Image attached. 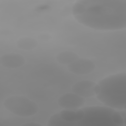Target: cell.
<instances>
[{
  "label": "cell",
  "mask_w": 126,
  "mask_h": 126,
  "mask_svg": "<svg viewBox=\"0 0 126 126\" xmlns=\"http://www.w3.org/2000/svg\"><path fill=\"white\" fill-rule=\"evenodd\" d=\"M25 63L24 57L21 54L15 53H7L0 57V64L3 67L14 69L22 66Z\"/></svg>",
  "instance_id": "ba28073f"
},
{
  "label": "cell",
  "mask_w": 126,
  "mask_h": 126,
  "mask_svg": "<svg viewBox=\"0 0 126 126\" xmlns=\"http://www.w3.org/2000/svg\"><path fill=\"white\" fill-rule=\"evenodd\" d=\"M83 118L77 126H117L119 118L118 111L107 106H93L82 108Z\"/></svg>",
  "instance_id": "3957f363"
},
{
  "label": "cell",
  "mask_w": 126,
  "mask_h": 126,
  "mask_svg": "<svg viewBox=\"0 0 126 126\" xmlns=\"http://www.w3.org/2000/svg\"><path fill=\"white\" fill-rule=\"evenodd\" d=\"M78 58V55L76 53L69 51L60 52L56 56V59L59 63L67 65Z\"/></svg>",
  "instance_id": "30bf717a"
},
{
  "label": "cell",
  "mask_w": 126,
  "mask_h": 126,
  "mask_svg": "<svg viewBox=\"0 0 126 126\" xmlns=\"http://www.w3.org/2000/svg\"><path fill=\"white\" fill-rule=\"evenodd\" d=\"M96 83L90 80H83L74 84L71 88L73 93L84 97L95 96Z\"/></svg>",
  "instance_id": "52a82bcc"
},
{
  "label": "cell",
  "mask_w": 126,
  "mask_h": 126,
  "mask_svg": "<svg viewBox=\"0 0 126 126\" xmlns=\"http://www.w3.org/2000/svg\"><path fill=\"white\" fill-rule=\"evenodd\" d=\"M95 96L106 106L116 110H126V72L118 73L100 80L96 84Z\"/></svg>",
  "instance_id": "7a4b0ae2"
},
{
  "label": "cell",
  "mask_w": 126,
  "mask_h": 126,
  "mask_svg": "<svg viewBox=\"0 0 126 126\" xmlns=\"http://www.w3.org/2000/svg\"><path fill=\"white\" fill-rule=\"evenodd\" d=\"M22 126H42V125L37 122H28L21 125Z\"/></svg>",
  "instance_id": "4fadbf2b"
},
{
  "label": "cell",
  "mask_w": 126,
  "mask_h": 126,
  "mask_svg": "<svg viewBox=\"0 0 126 126\" xmlns=\"http://www.w3.org/2000/svg\"><path fill=\"white\" fill-rule=\"evenodd\" d=\"M74 18L82 25L100 31L126 27V0H81L72 8Z\"/></svg>",
  "instance_id": "6da1fadb"
},
{
  "label": "cell",
  "mask_w": 126,
  "mask_h": 126,
  "mask_svg": "<svg viewBox=\"0 0 126 126\" xmlns=\"http://www.w3.org/2000/svg\"><path fill=\"white\" fill-rule=\"evenodd\" d=\"M95 67L94 63L85 58H78L67 65V69L76 75H86L91 73Z\"/></svg>",
  "instance_id": "5b68a950"
},
{
  "label": "cell",
  "mask_w": 126,
  "mask_h": 126,
  "mask_svg": "<svg viewBox=\"0 0 126 126\" xmlns=\"http://www.w3.org/2000/svg\"><path fill=\"white\" fill-rule=\"evenodd\" d=\"M3 106L10 112L22 117L34 115L39 110V107L35 102L23 95L8 97L4 100Z\"/></svg>",
  "instance_id": "277c9868"
},
{
  "label": "cell",
  "mask_w": 126,
  "mask_h": 126,
  "mask_svg": "<svg viewBox=\"0 0 126 126\" xmlns=\"http://www.w3.org/2000/svg\"><path fill=\"white\" fill-rule=\"evenodd\" d=\"M85 103V98L73 92L65 93L58 99V105L65 109L78 108L82 106Z\"/></svg>",
  "instance_id": "8992f818"
},
{
  "label": "cell",
  "mask_w": 126,
  "mask_h": 126,
  "mask_svg": "<svg viewBox=\"0 0 126 126\" xmlns=\"http://www.w3.org/2000/svg\"><path fill=\"white\" fill-rule=\"evenodd\" d=\"M60 117L64 121L69 123L71 126H77V123L83 117L84 111L81 109L76 111L73 110H64L59 112Z\"/></svg>",
  "instance_id": "9c48e42d"
},
{
  "label": "cell",
  "mask_w": 126,
  "mask_h": 126,
  "mask_svg": "<svg viewBox=\"0 0 126 126\" xmlns=\"http://www.w3.org/2000/svg\"><path fill=\"white\" fill-rule=\"evenodd\" d=\"M18 48L25 50H31L35 48L38 45V42L33 38L23 37L16 42Z\"/></svg>",
  "instance_id": "8fae6325"
},
{
  "label": "cell",
  "mask_w": 126,
  "mask_h": 126,
  "mask_svg": "<svg viewBox=\"0 0 126 126\" xmlns=\"http://www.w3.org/2000/svg\"><path fill=\"white\" fill-rule=\"evenodd\" d=\"M49 126H71L70 124L63 120L60 116L59 112L52 115L48 121Z\"/></svg>",
  "instance_id": "7c38bea8"
}]
</instances>
